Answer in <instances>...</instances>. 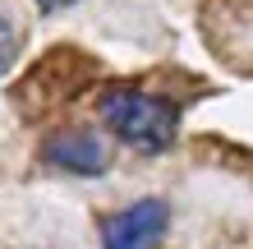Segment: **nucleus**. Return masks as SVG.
<instances>
[{
	"label": "nucleus",
	"instance_id": "obj_1",
	"mask_svg": "<svg viewBox=\"0 0 253 249\" xmlns=\"http://www.w3.org/2000/svg\"><path fill=\"white\" fill-rule=\"evenodd\" d=\"M97 115L106 120V129L115 139H125L138 152H161L175 143L180 129V106L166 101L161 93H143V88L115 83L97 97Z\"/></svg>",
	"mask_w": 253,
	"mask_h": 249
},
{
	"label": "nucleus",
	"instance_id": "obj_2",
	"mask_svg": "<svg viewBox=\"0 0 253 249\" xmlns=\"http://www.w3.org/2000/svg\"><path fill=\"white\" fill-rule=\"evenodd\" d=\"M97 74V60H87V55H79L74 47H55L46 60H42L33 74H28L19 88H14V101H19L23 115H46L51 106H60V101H69L79 88Z\"/></svg>",
	"mask_w": 253,
	"mask_h": 249
},
{
	"label": "nucleus",
	"instance_id": "obj_4",
	"mask_svg": "<svg viewBox=\"0 0 253 249\" xmlns=\"http://www.w3.org/2000/svg\"><path fill=\"white\" fill-rule=\"evenodd\" d=\"M166 222H170L166 199H138L133 208L106 222V249H157L166 236Z\"/></svg>",
	"mask_w": 253,
	"mask_h": 249
},
{
	"label": "nucleus",
	"instance_id": "obj_5",
	"mask_svg": "<svg viewBox=\"0 0 253 249\" xmlns=\"http://www.w3.org/2000/svg\"><path fill=\"white\" fill-rule=\"evenodd\" d=\"M14 55H19V28H14L5 14H0V74L14 65Z\"/></svg>",
	"mask_w": 253,
	"mask_h": 249
},
{
	"label": "nucleus",
	"instance_id": "obj_6",
	"mask_svg": "<svg viewBox=\"0 0 253 249\" xmlns=\"http://www.w3.org/2000/svg\"><path fill=\"white\" fill-rule=\"evenodd\" d=\"M42 9H65V5H79V0H37Z\"/></svg>",
	"mask_w": 253,
	"mask_h": 249
},
{
	"label": "nucleus",
	"instance_id": "obj_3",
	"mask_svg": "<svg viewBox=\"0 0 253 249\" xmlns=\"http://www.w3.org/2000/svg\"><path fill=\"white\" fill-rule=\"evenodd\" d=\"M42 157L60 171H74V175H101L111 162L106 152V139L87 125H69V129H55V134L42 143Z\"/></svg>",
	"mask_w": 253,
	"mask_h": 249
}]
</instances>
